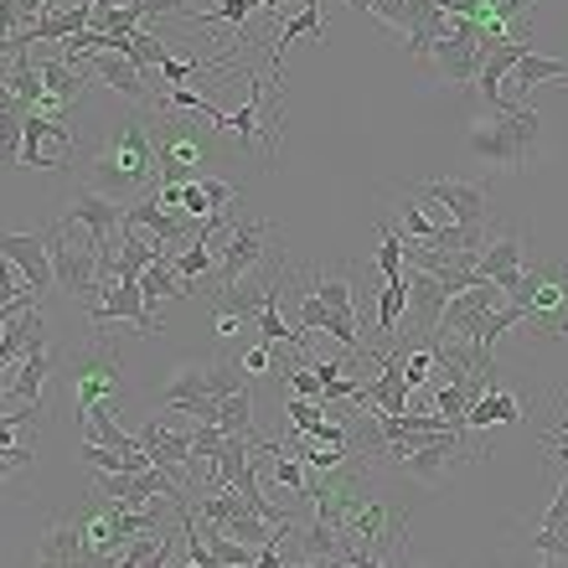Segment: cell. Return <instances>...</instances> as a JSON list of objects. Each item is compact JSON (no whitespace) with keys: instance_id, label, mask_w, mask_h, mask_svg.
Returning <instances> with one entry per match:
<instances>
[{"instance_id":"obj_3","label":"cell","mask_w":568,"mask_h":568,"mask_svg":"<svg viewBox=\"0 0 568 568\" xmlns=\"http://www.w3.org/2000/svg\"><path fill=\"white\" fill-rule=\"evenodd\" d=\"M538 140H542V114L532 104H507V109H486V120L470 124V155H480L486 165L501 171H527L538 161Z\"/></svg>"},{"instance_id":"obj_28","label":"cell","mask_w":568,"mask_h":568,"mask_svg":"<svg viewBox=\"0 0 568 568\" xmlns=\"http://www.w3.org/2000/svg\"><path fill=\"white\" fill-rule=\"evenodd\" d=\"M140 284H145V300H150V311L161 305V300H181V295H192V280H181L176 264H171V254H161L155 264H150L145 274H140Z\"/></svg>"},{"instance_id":"obj_24","label":"cell","mask_w":568,"mask_h":568,"mask_svg":"<svg viewBox=\"0 0 568 568\" xmlns=\"http://www.w3.org/2000/svg\"><path fill=\"white\" fill-rule=\"evenodd\" d=\"M37 342H47L42 300H37V305H27L21 315H11V321H0V367H16V362L27 357Z\"/></svg>"},{"instance_id":"obj_29","label":"cell","mask_w":568,"mask_h":568,"mask_svg":"<svg viewBox=\"0 0 568 568\" xmlns=\"http://www.w3.org/2000/svg\"><path fill=\"white\" fill-rule=\"evenodd\" d=\"M511 83H523V93H532L538 83H564V89H568V62H558V58H538V52L527 47L523 62L511 68Z\"/></svg>"},{"instance_id":"obj_20","label":"cell","mask_w":568,"mask_h":568,"mask_svg":"<svg viewBox=\"0 0 568 568\" xmlns=\"http://www.w3.org/2000/svg\"><path fill=\"white\" fill-rule=\"evenodd\" d=\"M0 254H6V264L21 270V280H27V290H37V300H47L58 290L52 248H47L42 233H6V239H0Z\"/></svg>"},{"instance_id":"obj_22","label":"cell","mask_w":568,"mask_h":568,"mask_svg":"<svg viewBox=\"0 0 568 568\" xmlns=\"http://www.w3.org/2000/svg\"><path fill=\"white\" fill-rule=\"evenodd\" d=\"M124 223L145 227V233H155L161 243H171V248H192V227H186V212H165V202L155 192L140 196V202H130L124 207Z\"/></svg>"},{"instance_id":"obj_17","label":"cell","mask_w":568,"mask_h":568,"mask_svg":"<svg viewBox=\"0 0 568 568\" xmlns=\"http://www.w3.org/2000/svg\"><path fill=\"white\" fill-rule=\"evenodd\" d=\"M501 305H507V290L491 284V280H480V284H470V290H460V295H449L445 315H439V342H460V336H470V331H476L486 315L501 311Z\"/></svg>"},{"instance_id":"obj_36","label":"cell","mask_w":568,"mask_h":568,"mask_svg":"<svg viewBox=\"0 0 568 568\" xmlns=\"http://www.w3.org/2000/svg\"><path fill=\"white\" fill-rule=\"evenodd\" d=\"M258 6H264V11H280V6H284V0H258Z\"/></svg>"},{"instance_id":"obj_35","label":"cell","mask_w":568,"mask_h":568,"mask_svg":"<svg viewBox=\"0 0 568 568\" xmlns=\"http://www.w3.org/2000/svg\"><path fill=\"white\" fill-rule=\"evenodd\" d=\"M315 377H321V388L336 383V377H342V362H315Z\"/></svg>"},{"instance_id":"obj_12","label":"cell","mask_w":568,"mask_h":568,"mask_svg":"<svg viewBox=\"0 0 568 568\" xmlns=\"http://www.w3.org/2000/svg\"><path fill=\"white\" fill-rule=\"evenodd\" d=\"M404 192H414L419 202H429V212H439V223H486V181H404Z\"/></svg>"},{"instance_id":"obj_37","label":"cell","mask_w":568,"mask_h":568,"mask_svg":"<svg viewBox=\"0 0 568 568\" xmlns=\"http://www.w3.org/2000/svg\"><path fill=\"white\" fill-rule=\"evenodd\" d=\"M346 6H352V11H367V0H346Z\"/></svg>"},{"instance_id":"obj_11","label":"cell","mask_w":568,"mask_h":568,"mask_svg":"<svg viewBox=\"0 0 568 568\" xmlns=\"http://www.w3.org/2000/svg\"><path fill=\"white\" fill-rule=\"evenodd\" d=\"M480 37H486V31H480L476 16H449V31L429 47V62L439 68V78H445L449 89H470V83H476L480 62H486Z\"/></svg>"},{"instance_id":"obj_15","label":"cell","mask_w":568,"mask_h":568,"mask_svg":"<svg viewBox=\"0 0 568 568\" xmlns=\"http://www.w3.org/2000/svg\"><path fill=\"white\" fill-rule=\"evenodd\" d=\"M58 223H83L89 227V239L99 243V248H109V233H120L124 227V202H114L109 192H99L93 181H73L68 196H62Z\"/></svg>"},{"instance_id":"obj_34","label":"cell","mask_w":568,"mask_h":568,"mask_svg":"<svg viewBox=\"0 0 568 568\" xmlns=\"http://www.w3.org/2000/svg\"><path fill=\"white\" fill-rule=\"evenodd\" d=\"M239 357H243V367H248V373H270V367H274V346H270V342L243 346Z\"/></svg>"},{"instance_id":"obj_4","label":"cell","mask_w":568,"mask_h":568,"mask_svg":"<svg viewBox=\"0 0 568 568\" xmlns=\"http://www.w3.org/2000/svg\"><path fill=\"white\" fill-rule=\"evenodd\" d=\"M62 393L73 398V419L78 424L89 419V408L120 404V393H124V357H120V346L109 342L104 331H93L89 342H83L73 357H68Z\"/></svg>"},{"instance_id":"obj_19","label":"cell","mask_w":568,"mask_h":568,"mask_svg":"<svg viewBox=\"0 0 568 568\" xmlns=\"http://www.w3.org/2000/svg\"><path fill=\"white\" fill-rule=\"evenodd\" d=\"M114 321H130L140 336H155V331H165L161 315L150 311L145 284H140V280H124V284H114V290H104V300H99V305L89 311V326H93V331L114 326Z\"/></svg>"},{"instance_id":"obj_33","label":"cell","mask_w":568,"mask_h":568,"mask_svg":"<svg viewBox=\"0 0 568 568\" xmlns=\"http://www.w3.org/2000/svg\"><path fill=\"white\" fill-rule=\"evenodd\" d=\"M181 212H186V217H212V196L202 181H186V186H181Z\"/></svg>"},{"instance_id":"obj_25","label":"cell","mask_w":568,"mask_h":568,"mask_svg":"<svg viewBox=\"0 0 568 568\" xmlns=\"http://www.w3.org/2000/svg\"><path fill=\"white\" fill-rule=\"evenodd\" d=\"M300 37H326V16H321V0H305L290 21L280 27V37H270V73L280 78L284 68V52L300 42Z\"/></svg>"},{"instance_id":"obj_14","label":"cell","mask_w":568,"mask_h":568,"mask_svg":"<svg viewBox=\"0 0 568 568\" xmlns=\"http://www.w3.org/2000/svg\"><path fill=\"white\" fill-rule=\"evenodd\" d=\"M449 305V284L439 274L419 270V264H408V311H404V336L419 346H434L439 342V315Z\"/></svg>"},{"instance_id":"obj_18","label":"cell","mask_w":568,"mask_h":568,"mask_svg":"<svg viewBox=\"0 0 568 568\" xmlns=\"http://www.w3.org/2000/svg\"><path fill=\"white\" fill-rule=\"evenodd\" d=\"M523 258H527V233H496V239L476 254V264H470V270H476L480 280L501 284V290H507V300H523L527 295Z\"/></svg>"},{"instance_id":"obj_2","label":"cell","mask_w":568,"mask_h":568,"mask_svg":"<svg viewBox=\"0 0 568 568\" xmlns=\"http://www.w3.org/2000/svg\"><path fill=\"white\" fill-rule=\"evenodd\" d=\"M202 114L192 109L155 104L150 109V130H155V155H161V186H186V181L217 176L223 145L212 140L217 124H196Z\"/></svg>"},{"instance_id":"obj_26","label":"cell","mask_w":568,"mask_h":568,"mask_svg":"<svg viewBox=\"0 0 568 568\" xmlns=\"http://www.w3.org/2000/svg\"><path fill=\"white\" fill-rule=\"evenodd\" d=\"M517 419H523V404H517L501 383H496V388H486V393H476V398H470V408H465V424H470L476 434L496 429V424H517Z\"/></svg>"},{"instance_id":"obj_13","label":"cell","mask_w":568,"mask_h":568,"mask_svg":"<svg viewBox=\"0 0 568 568\" xmlns=\"http://www.w3.org/2000/svg\"><path fill=\"white\" fill-rule=\"evenodd\" d=\"M73 155H78L73 120L27 114V135H21V165H27V171H68Z\"/></svg>"},{"instance_id":"obj_10","label":"cell","mask_w":568,"mask_h":568,"mask_svg":"<svg viewBox=\"0 0 568 568\" xmlns=\"http://www.w3.org/2000/svg\"><path fill=\"white\" fill-rule=\"evenodd\" d=\"M270 254H280V227L264 223V217H239V223L227 227V248L217 258V280L212 290H233V284L248 280L254 264H264Z\"/></svg>"},{"instance_id":"obj_31","label":"cell","mask_w":568,"mask_h":568,"mask_svg":"<svg viewBox=\"0 0 568 568\" xmlns=\"http://www.w3.org/2000/svg\"><path fill=\"white\" fill-rule=\"evenodd\" d=\"M254 11H258V0H217V6H207V11H181V21H192V27L233 21V27H243V21H248Z\"/></svg>"},{"instance_id":"obj_9","label":"cell","mask_w":568,"mask_h":568,"mask_svg":"<svg viewBox=\"0 0 568 568\" xmlns=\"http://www.w3.org/2000/svg\"><path fill=\"white\" fill-rule=\"evenodd\" d=\"M248 367H243V357L233 352V357H212V362H186V367H176L171 373V383H165L161 393V408L165 404H192V398H227V393L248 388Z\"/></svg>"},{"instance_id":"obj_1","label":"cell","mask_w":568,"mask_h":568,"mask_svg":"<svg viewBox=\"0 0 568 568\" xmlns=\"http://www.w3.org/2000/svg\"><path fill=\"white\" fill-rule=\"evenodd\" d=\"M83 181L114 202H140V196L161 192V155H155V130H150V109L130 104L124 120L109 124V135L83 155Z\"/></svg>"},{"instance_id":"obj_27","label":"cell","mask_w":568,"mask_h":568,"mask_svg":"<svg viewBox=\"0 0 568 568\" xmlns=\"http://www.w3.org/2000/svg\"><path fill=\"white\" fill-rule=\"evenodd\" d=\"M311 290L321 300H326L331 311H342V315H357V280H352V274L346 270H336V264H315L311 270Z\"/></svg>"},{"instance_id":"obj_8","label":"cell","mask_w":568,"mask_h":568,"mask_svg":"<svg viewBox=\"0 0 568 568\" xmlns=\"http://www.w3.org/2000/svg\"><path fill=\"white\" fill-rule=\"evenodd\" d=\"M523 305V326L538 336V342H558L568 336V258L558 264H542L538 274H527V295Z\"/></svg>"},{"instance_id":"obj_7","label":"cell","mask_w":568,"mask_h":568,"mask_svg":"<svg viewBox=\"0 0 568 568\" xmlns=\"http://www.w3.org/2000/svg\"><path fill=\"white\" fill-rule=\"evenodd\" d=\"M486 455V445H476V429H449V434H429L408 460H398L393 470H404V476H414L424 486V491H439V486H449V480L460 476L470 460H480Z\"/></svg>"},{"instance_id":"obj_23","label":"cell","mask_w":568,"mask_h":568,"mask_svg":"<svg viewBox=\"0 0 568 568\" xmlns=\"http://www.w3.org/2000/svg\"><path fill=\"white\" fill-rule=\"evenodd\" d=\"M37 558L52 568H68V564H89V542H83V527H78V517L68 511V517H52L42 532V542H37Z\"/></svg>"},{"instance_id":"obj_5","label":"cell","mask_w":568,"mask_h":568,"mask_svg":"<svg viewBox=\"0 0 568 568\" xmlns=\"http://www.w3.org/2000/svg\"><path fill=\"white\" fill-rule=\"evenodd\" d=\"M342 532H346V542L357 548V568L408 564V511L383 501L377 491L346 517Z\"/></svg>"},{"instance_id":"obj_30","label":"cell","mask_w":568,"mask_h":568,"mask_svg":"<svg viewBox=\"0 0 568 568\" xmlns=\"http://www.w3.org/2000/svg\"><path fill=\"white\" fill-rule=\"evenodd\" d=\"M404 311H408V274L404 280H383V290H377V336L383 342L398 336V315Z\"/></svg>"},{"instance_id":"obj_16","label":"cell","mask_w":568,"mask_h":568,"mask_svg":"<svg viewBox=\"0 0 568 568\" xmlns=\"http://www.w3.org/2000/svg\"><path fill=\"white\" fill-rule=\"evenodd\" d=\"M83 68H89L109 93H120V99H130V104H140V109H155L165 99L161 83H150V68H140V62L124 58V52H93V58H83Z\"/></svg>"},{"instance_id":"obj_6","label":"cell","mask_w":568,"mask_h":568,"mask_svg":"<svg viewBox=\"0 0 568 568\" xmlns=\"http://www.w3.org/2000/svg\"><path fill=\"white\" fill-rule=\"evenodd\" d=\"M42 239H47V248H52V270H58V290L68 300H78V305H99L104 300V284H99V264H104V248L93 239H83L78 243L73 239V223H52L42 227Z\"/></svg>"},{"instance_id":"obj_32","label":"cell","mask_w":568,"mask_h":568,"mask_svg":"<svg viewBox=\"0 0 568 568\" xmlns=\"http://www.w3.org/2000/svg\"><path fill=\"white\" fill-rule=\"evenodd\" d=\"M284 414H290V429H295V434H311L315 424L326 419V404H315V398H300V393H295V398L284 404Z\"/></svg>"},{"instance_id":"obj_21","label":"cell","mask_w":568,"mask_h":568,"mask_svg":"<svg viewBox=\"0 0 568 568\" xmlns=\"http://www.w3.org/2000/svg\"><path fill=\"white\" fill-rule=\"evenodd\" d=\"M47 377H52V346L37 342L16 367H6V408H27V414H37V408H42Z\"/></svg>"}]
</instances>
